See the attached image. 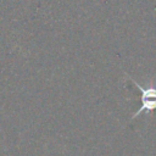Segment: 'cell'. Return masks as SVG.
Instances as JSON below:
<instances>
[{
    "label": "cell",
    "instance_id": "1",
    "mask_svg": "<svg viewBox=\"0 0 156 156\" xmlns=\"http://www.w3.org/2000/svg\"><path fill=\"white\" fill-rule=\"evenodd\" d=\"M135 87L141 91V106L134 112L132 116V119L139 116L141 112H150L156 110V87L149 85V87H141L139 83H136L133 78H130Z\"/></svg>",
    "mask_w": 156,
    "mask_h": 156
}]
</instances>
